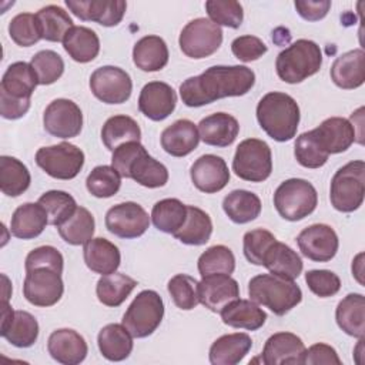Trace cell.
Returning <instances> with one entry per match:
<instances>
[{"label":"cell","instance_id":"1","mask_svg":"<svg viewBox=\"0 0 365 365\" xmlns=\"http://www.w3.org/2000/svg\"><path fill=\"white\" fill-rule=\"evenodd\" d=\"M254 84L255 73L247 66H212L184 80L180 97L187 107H201L220 98L244 96Z\"/></svg>","mask_w":365,"mask_h":365},{"label":"cell","instance_id":"2","mask_svg":"<svg viewBox=\"0 0 365 365\" xmlns=\"http://www.w3.org/2000/svg\"><path fill=\"white\" fill-rule=\"evenodd\" d=\"M111 165L124 178H131L143 187L158 188L167 184L168 170L153 158L140 141H130L113 151Z\"/></svg>","mask_w":365,"mask_h":365},{"label":"cell","instance_id":"3","mask_svg":"<svg viewBox=\"0 0 365 365\" xmlns=\"http://www.w3.org/2000/svg\"><path fill=\"white\" fill-rule=\"evenodd\" d=\"M299 107L287 93H267L257 106L259 127L275 141L284 143L295 137L299 124Z\"/></svg>","mask_w":365,"mask_h":365},{"label":"cell","instance_id":"4","mask_svg":"<svg viewBox=\"0 0 365 365\" xmlns=\"http://www.w3.org/2000/svg\"><path fill=\"white\" fill-rule=\"evenodd\" d=\"M248 295L251 301L267 307L282 317L302 301L301 288L291 279L274 274H259L250 279Z\"/></svg>","mask_w":365,"mask_h":365},{"label":"cell","instance_id":"5","mask_svg":"<svg viewBox=\"0 0 365 365\" xmlns=\"http://www.w3.org/2000/svg\"><path fill=\"white\" fill-rule=\"evenodd\" d=\"M322 66V51L319 46L307 38H299L284 48L275 60L278 77L288 83L297 84L317 74Z\"/></svg>","mask_w":365,"mask_h":365},{"label":"cell","instance_id":"6","mask_svg":"<svg viewBox=\"0 0 365 365\" xmlns=\"http://www.w3.org/2000/svg\"><path fill=\"white\" fill-rule=\"evenodd\" d=\"M365 194V163L355 160L336 170L331 180L329 200L332 207L341 212H352L364 202Z\"/></svg>","mask_w":365,"mask_h":365},{"label":"cell","instance_id":"7","mask_svg":"<svg viewBox=\"0 0 365 365\" xmlns=\"http://www.w3.org/2000/svg\"><path fill=\"white\" fill-rule=\"evenodd\" d=\"M274 205L287 221H299L312 214L318 205L315 187L302 178L282 181L274 192Z\"/></svg>","mask_w":365,"mask_h":365},{"label":"cell","instance_id":"8","mask_svg":"<svg viewBox=\"0 0 365 365\" xmlns=\"http://www.w3.org/2000/svg\"><path fill=\"white\" fill-rule=\"evenodd\" d=\"M163 317L164 302L160 294L144 289L128 305L121 324L134 338H145L160 327Z\"/></svg>","mask_w":365,"mask_h":365},{"label":"cell","instance_id":"9","mask_svg":"<svg viewBox=\"0 0 365 365\" xmlns=\"http://www.w3.org/2000/svg\"><path fill=\"white\" fill-rule=\"evenodd\" d=\"M232 171L237 177L245 181H265L272 171V154L269 145L258 138H247L241 141L234 154Z\"/></svg>","mask_w":365,"mask_h":365},{"label":"cell","instance_id":"10","mask_svg":"<svg viewBox=\"0 0 365 365\" xmlns=\"http://www.w3.org/2000/svg\"><path fill=\"white\" fill-rule=\"evenodd\" d=\"M222 43V30L210 19L198 17L188 21L180 33L178 44L190 58H205L214 54Z\"/></svg>","mask_w":365,"mask_h":365},{"label":"cell","instance_id":"11","mask_svg":"<svg viewBox=\"0 0 365 365\" xmlns=\"http://www.w3.org/2000/svg\"><path fill=\"white\" fill-rule=\"evenodd\" d=\"M36 163L53 178L71 180L78 175L84 165V153L74 144L60 143L38 148Z\"/></svg>","mask_w":365,"mask_h":365},{"label":"cell","instance_id":"12","mask_svg":"<svg viewBox=\"0 0 365 365\" xmlns=\"http://www.w3.org/2000/svg\"><path fill=\"white\" fill-rule=\"evenodd\" d=\"M90 88L94 97L106 104H123L133 91L130 74L115 66H103L90 76Z\"/></svg>","mask_w":365,"mask_h":365},{"label":"cell","instance_id":"13","mask_svg":"<svg viewBox=\"0 0 365 365\" xmlns=\"http://www.w3.org/2000/svg\"><path fill=\"white\" fill-rule=\"evenodd\" d=\"M26 272L23 295L31 305L46 308L60 301L64 292L60 272L51 268H34Z\"/></svg>","mask_w":365,"mask_h":365},{"label":"cell","instance_id":"14","mask_svg":"<svg viewBox=\"0 0 365 365\" xmlns=\"http://www.w3.org/2000/svg\"><path fill=\"white\" fill-rule=\"evenodd\" d=\"M44 130L57 138H73L81 133L83 113L68 98H56L44 110Z\"/></svg>","mask_w":365,"mask_h":365},{"label":"cell","instance_id":"15","mask_svg":"<svg viewBox=\"0 0 365 365\" xmlns=\"http://www.w3.org/2000/svg\"><path fill=\"white\" fill-rule=\"evenodd\" d=\"M148 227L150 217L147 211L133 201L120 202L106 214V228L120 238L131 240L141 237Z\"/></svg>","mask_w":365,"mask_h":365},{"label":"cell","instance_id":"16","mask_svg":"<svg viewBox=\"0 0 365 365\" xmlns=\"http://www.w3.org/2000/svg\"><path fill=\"white\" fill-rule=\"evenodd\" d=\"M297 244L304 257L315 262L331 261L339 247V240L335 230L327 224H312L304 228Z\"/></svg>","mask_w":365,"mask_h":365},{"label":"cell","instance_id":"17","mask_svg":"<svg viewBox=\"0 0 365 365\" xmlns=\"http://www.w3.org/2000/svg\"><path fill=\"white\" fill-rule=\"evenodd\" d=\"M0 335L17 348L31 346L38 336V322L27 311H13L9 302H1Z\"/></svg>","mask_w":365,"mask_h":365},{"label":"cell","instance_id":"18","mask_svg":"<svg viewBox=\"0 0 365 365\" xmlns=\"http://www.w3.org/2000/svg\"><path fill=\"white\" fill-rule=\"evenodd\" d=\"M190 177L197 190L214 194L228 184L230 170L224 158L215 154H204L191 165Z\"/></svg>","mask_w":365,"mask_h":365},{"label":"cell","instance_id":"19","mask_svg":"<svg viewBox=\"0 0 365 365\" xmlns=\"http://www.w3.org/2000/svg\"><path fill=\"white\" fill-rule=\"evenodd\" d=\"M200 302L212 312H221L228 304L240 298L238 282L227 274H211L198 282Z\"/></svg>","mask_w":365,"mask_h":365},{"label":"cell","instance_id":"20","mask_svg":"<svg viewBox=\"0 0 365 365\" xmlns=\"http://www.w3.org/2000/svg\"><path fill=\"white\" fill-rule=\"evenodd\" d=\"M68 10L84 21H96L104 27L117 26L127 9L123 0H66Z\"/></svg>","mask_w":365,"mask_h":365},{"label":"cell","instance_id":"21","mask_svg":"<svg viewBox=\"0 0 365 365\" xmlns=\"http://www.w3.org/2000/svg\"><path fill=\"white\" fill-rule=\"evenodd\" d=\"M305 349L298 335L277 332L265 341L261 359L265 365H299L304 364Z\"/></svg>","mask_w":365,"mask_h":365},{"label":"cell","instance_id":"22","mask_svg":"<svg viewBox=\"0 0 365 365\" xmlns=\"http://www.w3.org/2000/svg\"><path fill=\"white\" fill-rule=\"evenodd\" d=\"M177 104L174 88L163 81L147 83L138 96V110L153 121L165 120Z\"/></svg>","mask_w":365,"mask_h":365},{"label":"cell","instance_id":"23","mask_svg":"<svg viewBox=\"0 0 365 365\" xmlns=\"http://www.w3.org/2000/svg\"><path fill=\"white\" fill-rule=\"evenodd\" d=\"M47 351L54 361L63 365H77L86 359L88 346L77 331L61 328L50 334Z\"/></svg>","mask_w":365,"mask_h":365},{"label":"cell","instance_id":"24","mask_svg":"<svg viewBox=\"0 0 365 365\" xmlns=\"http://www.w3.org/2000/svg\"><path fill=\"white\" fill-rule=\"evenodd\" d=\"M312 131L328 155L344 153L356 141L355 127L342 117H329Z\"/></svg>","mask_w":365,"mask_h":365},{"label":"cell","instance_id":"25","mask_svg":"<svg viewBox=\"0 0 365 365\" xmlns=\"http://www.w3.org/2000/svg\"><path fill=\"white\" fill-rule=\"evenodd\" d=\"M331 78L339 88L354 90L365 81V53L362 48L349 50L335 58Z\"/></svg>","mask_w":365,"mask_h":365},{"label":"cell","instance_id":"26","mask_svg":"<svg viewBox=\"0 0 365 365\" xmlns=\"http://www.w3.org/2000/svg\"><path fill=\"white\" fill-rule=\"evenodd\" d=\"M200 143V133L197 125L181 118L174 121L161 133V147L173 157H185L192 153Z\"/></svg>","mask_w":365,"mask_h":365},{"label":"cell","instance_id":"27","mask_svg":"<svg viewBox=\"0 0 365 365\" xmlns=\"http://www.w3.org/2000/svg\"><path fill=\"white\" fill-rule=\"evenodd\" d=\"M198 133L200 138L208 145L228 147L235 141L240 124L228 113H214L198 123Z\"/></svg>","mask_w":365,"mask_h":365},{"label":"cell","instance_id":"28","mask_svg":"<svg viewBox=\"0 0 365 365\" xmlns=\"http://www.w3.org/2000/svg\"><path fill=\"white\" fill-rule=\"evenodd\" d=\"M38 84L37 76L26 61H16L7 67L0 83V94L16 100H31V94Z\"/></svg>","mask_w":365,"mask_h":365},{"label":"cell","instance_id":"29","mask_svg":"<svg viewBox=\"0 0 365 365\" xmlns=\"http://www.w3.org/2000/svg\"><path fill=\"white\" fill-rule=\"evenodd\" d=\"M84 262L96 274L108 275L117 271L121 262V254L117 245L107 238H91L83 248Z\"/></svg>","mask_w":365,"mask_h":365},{"label":"cell","instance_id":"30","mask_svg":"<svg viewBox=\"0 0 365 365\" xmlns=\"http://www.w3.org/2000/svg\"><path fill=\"white\" fill-rule=\"evenodd\" d=\"M47 224L48 215L38 202H24L13 212L10 232L20 240H33L44 231Z\"/></svg>","mask_w":365,"mask_h":365},{"label":"cell","instance_id":"31","mask_svg":"<svg viewBox=\"0 0 365 365\" xmlns=\"http://www.w3.org/2000/svg\"><path fill=\"white\" fill-rule=\"evenodd\" d=\"M262 265L274 275L294 281L302 272V259L289 245L275 240L262 257Z\"/></svg>","mask_w":365,"mask_h":365},{"label":"cell","instance_id":"32","mask_svg":"<svg viewBox=\"0 0 365 365\" xmlns=\"http://www.w3.org/2000/svg\"><path fill=\"white\" fill-rule=\"evenodd\" d=\"M251 346L252 339L248 334H227L212 342L210 346L208 358L212 365H235L244 359Z\"/></svg>","mask_w":365,"mask_h":365},{"label":"cell","instance_id":"33","mask_svg":"<svg viewBox=\"0 0 365 365\" xmlns=\"http://www.w3.org/2000/svg\"><path fill=\"white\" fill-rule=\"evenodd\" d=\"M97 344L101 355L113 362L127 359L134 346L133 335L123 324H108L103 327L98 332Z\"/></svg>","mask_w":365,"mask_h":365},{"label":"cell","instance_id":"34","mask_svg":"<svg viewBox=\"0 0 365 365\" xmlns=\"http://www.w3.org/2000/svg\"><path fill=\"white\" fill-rule=\"evenodd\" d=\"M168 47L160 36H144L133 48V61L143 71H160L168 63Z\"/></svg>","mask_w":365,"mask_h":365},{"label":"cell","instance_id":"35","mask_svg":"<svg viewBox=\"0 0 365 365\" xmlns=\"http://www.w3.org/2000/svg\"><path fill=\"white\" fill-rule=\"evenodd\" d=\"M220 314L225 325L248 331L259 329L267 321L265 311L251 299L238 298L228 304Z\"/></svg>","mask_w":365,"mask_h":365},{"label":"cell","instance_id":"36","mask_svg":"<svg viewBox=\"0 0 365 365\" xmlns=\"http://www.w3.org/2000/svg\"><path fill=\"white\" fill-rule=\"evenodd\" d=\"M338 327L351 336H365V298L362 294H348L342 298L335 311Z\"/></svg>","mask_w":365,"mask_h":365},{"label":"cell","instance_id":"37","mask_svg":"<svg viewBox=\"0 0 365 365\" xmlns=\"http://www.w3.org/2000/svg\"><path fill=\"white\" fill-rule=\"evenodd\" d=\"M66 53L77 63L93 61L100 53V40L94 30L84 26H73L63 40Z\"/></svg>","mask_w":365,"mask_h":365},{"label":"cell","instance_id":"38","mask_svg":"<svg viewBox=\"0 0 365 365\" xmlns=\"http://www.w3.org/2000/svg\"><path fill=\"white\" fill-rule=\"evenodd\" d=\"M261 200L257 194L247 190H234L222 200V210L235 224L254 221L261 212Z\"/></svg>","mask_w":365,"mask_h":365},{"label":"cell","instance_id":"39","mask_svg":"<svg viewBox=\"0 0 365 365\" xmlns=\"http://www.w3.org/2000/svg\"><path fill=\"white\" fill-rule=\"evenodd\" d=\"M212 234V221L210 215L194 205H187V218L184 225L173 234L178 241L187 245H204Z\"/></svg>","mask_w":365,"mask_h":365},{"label":"cell","instance_id":"40","mask_svg":"<svg viewBox=\"0 0 365 365\" xmlns=\"http://www.w3.org/2000/svg\"><path fill=\"white\" fill-rule=\"evenodd\" d=\"M34 16L41 38L47 41H63L67 31L73 27V20L68 13L56 4L41 7Z\"/></svg>","mask_w":365,"mask_h":365},{"label":"cell","instance_id":"41","mask_svg":"<svg viewBox=\"0 0 365 365\" xmlns=\"http://www.w3.org/2000/svg\"><path fill=\"white\" fill-rule=\"evenodd\" d=\"M137 281L125 274L113 272L108 275H101L97 281L96 294L98 301L106 307H120L131 291L135 288Z\"/></svg>","mask_w":365,"mask_h":365},{"label":"cell","instance_id":"42","mask_svg":"<svg viewBox=\"0 0 365 365\" xmlns=\"http://www.w3.org/2000/svg\"><path fill=\"white\" fill-rule=\"evenodd\" d=\"M140 125L134 118L124 114L110 117L101 128V140L110 151H114L117 147L125 143L140 141Z\"/></svg>","mask_w":365,"mask_h":365},{"label":"cell","instance_id":"43","mask_svg":"<svg viewBox=\"0 0 365 365\" xmlns=\"http://www.w3.org/2000/svg\"><path fill=\"white\" fill-rule=\"evenodd\" d=\"M31 182L29 168L16 157H0V190L9 197L21 195Z\"/></svg>","mask_w":365,"mask_h":365},{"label":"cell","instance_id":"44","mask_svg":"<svg viewBox=\"0 0 365 365\" xmlns=\"http://www.w3.org/2000/svg\"><path fill=\"white\" fill-rule=\"evenodd\" d=\"M187 205L178 198H164L157 201L151 210L154 227L167 234H175L185 222Z\"/></svg>","mask_w":365,"mask_h":365},{"label":"cell","instance_id":"45","mask_svg":"<svg viewBox=\"0 0 365 365\" xmlns=\"http://www.w3.org/2000/svg\"><path fill=\"white\" fill-rule=\"evenodd\" d=\"M94 228V217L84 207H77L76 212L57 227L60 237L70 245H84L88 242L93 238Z\"/></svg>","mask_w":365,"mask_h":365},{"label":"cell","instance_id":"46","mask_svg":"<svg viewBox=\"0 0 365 365\" xmlns=\"http://www.w3.org/2000/svg\"><path fill=\"white\" fill-rule=\"evenodd\" d=\"M37 202L46 210L48 215V224L54 227L66 222L78 207L73 195L60 190H51L44 192Z\"/></svg>","mask_w":365,"mask_h":365},{"label":"cell","instance_id":"47","mask_svg":"<svg viewBox=\"0 0 365 365\" xmlns=\"http://www.w3.org/2000/svg\"><path fill=\"white\" fill-rule=\"evenodd\" d=\"M198 272L201 277L211 274L231 275L235 269V257L225 245H212L198 258Z\"/></svg>","mask_w":365,"mask_h":365},{"label":"cell","instance_id":"48","mask_svg":"<svg viewBox=\"0 0 365 365\" xmlns=\"http://www.w3.org/2000/svg\"><path fill=\"white\" fill-rule=\"evenodd\" d=\"M86 187L97 198H108L118 192L121 175L113 165H97L87 175Z\"/></svg>","mask_w":365,"mask_h":365},{"label":"cell","instance_id":"49","mask_svg":"<svg viewBox=\"0 0 365 365\" xmlns=\"http://www.w3.org/2000/svg\"><path fill=\"white\" fill-rule=\"evenodd\" d=\"M294 155L297 161L305 168H319L328 161L329 157L318 143L312 130L305 131L297 137Z\"/></svg>","mask_w":365,"mask_h":365},{"label":"cell","instance_id":"50","mask_svg":"<svg viewBox=\"0 0 365 365\" xmlns=\"http://www.w3.org/2000/svg\"><path fill=\"white\" fill-rule=\"evenodd\" d=\"M168 292L174 304L184 311L194 309L200 304L198 281L187 274H177L168 281Z\"/></svg>","mask_w":365,"mask_h":365},{"label":"cell","instance_id":"51","mask_svg":"<svg viewBox=\"0 0 365 365\" xmlns=\"http://www.w3.org/2000/svg\"><path fill=\"white\" fill-rule=\"evenodd\" d=\"M30 66L33 67L38 84L48 86L56 83L64 73V61L60 54L53 50H41L31 57Z\"/></svg>","mask_w":365,"mask_h":365},{"label":"cell","instance_id":"52","mask_svg":"<svg viewBox=\"0 0 365 365\" xmlns=\"http://www.w3.org/2000/svg\"><path fill=\"white\" fill-rule=\"evenodd\" d=\"M205 10L210 20L217 26L238 29L244 20L242 6L235 0H208Z\"/></svg>","mask_w":365,"mask_h":365},{"label":"cell","instance_id":"53","mask_svg":"<svg viewBox=\"0 0 365 365\" xmlns=\"http://www.w3.org/2000/svg\"><path fill=\"white\" fill-rule=\"evenodd\" d=\"M10 38L20 47H30L41 40L36 16L31 13H20L9 23Z\"/></svg>","mask_w":365,"mask_h":365},{"label":"cell","instance_id":"54","mask_svg":"<svg viewBox=\"0 0 365 365\" xmlns=\"http://www.w3.org/2000/svg\"><path fill=\"white\" fill-rule=\"evenodd\" d=\"M275 240L277 238L274 237V234L264 228H257L245 232L242 241L245 258L254 265H262V257Z\"/></svg>","mask_w":365,"mask_h":365},{"label":"cell","instance_id":"55","mask_svg":"<svg viewBox=\"0 0 365 365\" xmlns=\"http://www.w3.org/2000/svg\"><path fill=\"white\" fill-rule=\"evenodd\" d=\"M305 282L312 294L319 298L335 295L341 289L339 277L329 269H311L305 274Z\"/></svg>","mask_w":365,"mask_h":365},{"label":"cell","instance_id":"56","mask_svg":"<svg viewBox=\"0 0 365 365\" xmlns=\"http://www.w3.org/2000/svg\"><path fill=\"white\" fill-rule=\"evenodd\" d=\"M63 265H64V258L61 252L51 245H41L34 248L27 254L24 261L26 271H30L34 268H51L61 274Z\"/></svg>","mask_w":365,"mask_h":365},{"label":"cell","instance_id":"57","mask_svg":"<svg viewBox=\"0 0 365 365\" xmlns=\"http://www.w3.org/2000/svg\"><path fill=\"white\" fill-rule=\"evenodd\" d=\"M267 50L268 47L265 46V43L261 38L251 34L240 36L234 38L231 43L232 54L244 63H250L261 58L267 53Z\"/></svg>","mask_w":365,"mask_h":365},{"label":"cell","instance_id":"58","mask_svg":"<svg viewBox=\"0 0 365 365\" xmlns=\"http://www.w3.org/2000/svg\"><path fill=\"white\" fill-rule=\"evenodd\" d=\"M304 364L318 365V364H336L341 365V359L336 351L328 344H314L308 349H305Z\"/></svg>","mask_w":365,"mask_h":365},{"label":"cell","instance_id":"59","mask_svg":"<svg viewBox=\"0 0 365 365\" xmlns=\"http://www.w3.org/2000/svg\"><path fill=\"white\" fill-rule=\"evenodd\" d=\"M298 14L308 21H318L324 19L329 9H331V1L329 0H297L294 3Z\"/></svg>","mask_w":365,"mask_h":365},{"label":"cell","instance_id":"60","mask_svg":"<svg viewBox=\"0 0 365 365\" xmlns=\"http://www.w3.org/2000/svg\"><path fill=\"white\" fill-rule=\"evenodd\" d=\"M30 108V100H16L0 94V114L7 120L21 118Z\"/></svg>","mask_w":365,"mask_h":365},{"label":"cell","instance_id":"61","mask_svg":"<svg viewBox=\"0 0 365 365\" xmlns=\"http://www.w3.org/2000/svg\"><path fill=\"white\" fill-rule=\"evenodd\" d=\"M362 258H364V254H358L356 258L352 261V275H355L356 281L364 285V279H362Z\"/></svg>","mask_w":365,"mask_h":365}]
</instances>
